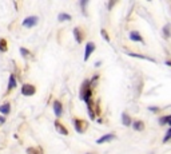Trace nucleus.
<instances>
[{"mask_svg": "<svg viewBox=\"0 0 171 154\" xmlns=\"http://www.w3.org/2000/svg\"><path fill=\"white\" fill-rule=\"evenodd\" d=\"M94 50H95V44L92 42H88L86 44V50H84V60H88L90 55L94 52Z\"/></svg>", "mask_w": 171, "mask_h": 154, "instance_id": "nucleus-4", "label": "nucleus"}, {"mask_svg": "<svg viewBox=\"0 0 171 154\" xmlns=\"http://www.w3.org/2000/svg\"><path fill=\"white\" fill-rule=\"evenodd\" d=\"M168 125H170V126H171V121H170V122H168Z\"/></svg>", "mask_w": 171, "mask_h": 154, "instance_id": "nucleus-26", "label": "nucleus"}, {"mask_svg": "<svg viewBox=\"0 0 171 154\" xmlns=\"http://www.w3.org/2000/svg\"><path fill=\"white\" fill-rule=\"evenodd\" d=\"M171 121V115H166V117H162L161 119H159V123L161 125H164V123H168Z\"/></svg>", "mask_w": 171, "mask_h": 154, "instance_id": "nucleus-20", "label": "nucleus"}, {"mask_svg": "<svg viewBox=\"0 0 171 154\" xmlns=\"http://www.w3.org/2000/svg\"><path fill=\"white\" fill-rule=\"evenodd\" d=\"M54 113H55V115L59 118L60 115H62V113H63V106H62V103H60L59 101H54Z\"/></svg>", "mask_w": 171, "mask_h": 154, "instance_id": "nucleus-5", "label": "nucleus"}, {"mask_svg": "<svg viewBox=\"0 0 171 154\" xmlns=\"http://www.w3.org/2000/svg\"><path fill=\"white\" fill-rule=\"evenodd\" d=\"M71 15H68V14H59V16H58V20L59 21H64V20H71Z\"/></svg>", "mask_w": 171, "mask_h": 154, "instance_id": "nucleus-16", "label": "nucleus"}, {"mask_svg": "<svg viewBox=\"0 0 171 154\" xmlns=\"http://www.w3.org/2000/svg\"><path fill=\"white\" fill-rule=\"evenodd\" d=\"M163 35L164 38H170L171 36V32H170V24H166L163 27Z\"/></svg>", "mask_w": 171, "mask_h": 154, "instance_id": "nucleus-19", "label": "nucleus"}, {"mask_svg": "<svg viewBox=\"0 0 171 154\" xmlns=\"http://www.w3.org/2000/svg\"><path fill=\"white\" fill-rule=\"evenodd\" d=\"M133 127L136 131H142V130L144 129V123L142 122V121H135V122L133 123Z\"/></svg>", "mask_w": 171, "mask_h": 154, "instance_id": "nucleus-13", "label": "nucleus"}, {"mask_svg": "<svg viewBox=\"0 0 171 154\" xmlns=\"http://www.w3.org/2000/svg\"><path fill=\"white\" fill-rule=\"evenodd\" d=\"M170 139H171V127L167 130V134L164 135V139H163V142H164V144H166V142H168V141H170Z\"/></svg>", "mask_w": 171, "mask_h": 154, "instance_id": "nucleus-21", "label": "nucleus"}, {"mask_svg": "<svg viewBox=\"0 0 171 154\" xmlns=\"http://www.w3.org/2000/svg\"><path fill=\"white\" fill-rule=\"evenodd\" d=\"M116 137H115V134H106V135H103V137H100L98 141H96V144H104V142H108V141H112V139H115Z\"/></svg>", "mask_w": 171, "mask_h": 154, "instance_id": "nucleus-7", "label": "nucleus"}, {"mask_svg": "<svg viewBox=\"0 0 171 154\" xmlns=\"http://www.w3.org/2000/svg\"><path fill=\"white\" fill-rule=\"evenodd\" d=\"M166 64H167V66H171V62H170V60H167V62H166Z\"/></svg>", "mask_w": 171, "mask_h": 154, "instance_id": "nucleus-25", "label": "nucleus"}, {"mask_svg": "<svg viewBox=\"0 0 171 154\" xmlns=\"http://www.w3.org/2000/svg\"><path fill=\"white\" fill-rule=\"evenodd\" d=\"M100 34H102V36L104 38V40H107V42H110V38H108V35H107V31H106V30H102V31H100Z\"/></svg>", "mask_w": 171, "mask_h": 154, "instance_id": "nucleus-22", "label": "nucleus"}, {"mask_svg": "<svg viewBox=\"0 0 171 154\" xmlns=\"http://www.w3.org/2000/svg\"><path fill=\"white\" fill-rule=\"evenodd\" d=\"M27 154H44V150L42 147H28Z\"/></svg>", "mask_w": 171, "mask_h": 154, "instance_id": "nucleus-11", "label": "nucleus"}, {"mask_svg": "<svg viewBox=\"0 0 171 154\" xmlns=\"http://www.w3.org/2000/svg\"><path fill=\"white\" fill-rule=\"evenodd\" d=\"M127 55H130V56H134V58H139V59L148 60V62H155V59H154V58H150V56H146V55H140V54H135V52H127Z\"/></svg>", "mask_w": 171, "mask_h": 154, "instance_id": "nucleus-9", "label": "nucleus"}, {"mask_svg": "<svg viewBox=\"0 0 171 154\" xmlns=\"http://www.w3.org/2000/svg\"><path fill=\"white\" fill-rule=\"evenodd\" d=\"M35 93H36V88L34 84L27 83V84H23V86H21V94L24 95V97H31V95H34Z\"/></svg>", "mask_w": 171, "mask_h": 154, "instance_id": "nucleus-2", "label": "nucleus"}, {"mask_svg": "<svg viewBox=\"0 0 171 154\" xmlns=\"http://www.w3.org/2000/svg\"><path fill=\"white\" fill-rule=\"evenodd\" d=\"M7 50H8L7 40H5V39H0V51H1V52H5Z\"/></svg>", "mask_w": 171, "mask_h": 154, "instance_id": "nucleus-17", "label": "nucleus"}, {"mask_svg": "<svg viewBox=\"0 0 171 154\" xmlns=\"http://www.w3.org/2000/svg\"><path fill=\"white\" fill-rule=\"evenodd\" d=\"M10 111H11V105L10 103H4V105L0 106V113H1V114L7 115V114H10Z\"/></svg>", "mask_w": 171, "mask_h": 154, "instance_id": "nucleus-12", "label": "nucleus"}, {"mask_svg": "<svg viewBox=\"0 0 171 154\" xmlns=\"http://www.w3.org/2000/svg\"><path fill=\"white\" fill-rule=\"evenodd\" d=\"M122 122H123L124 126H130V125H131V118H130L128 114L123 113V114H122Z\"/></svg>", "mask_w": 171, "mask_h": 154, "instance_id": "nucleus-15", "label": "nucleus"}, {"mask_svg": "<svg viewBox=\"0 0 171 154\" xmlns=\"http://www.w3.org/2000/svg\"><path fill=\"white\" fill-rule=\"evenodd\" d=\"M72 123H73L75 130H76L78 133H84L88 127V122H86L84 119H80V118H73Z\"/></svg>", "mask_w": 171, "mask_h": 154, "instance_id": "nucleus-1", "label": "nucleus"}, {"mask_svg": "<svg viewBox=\"0 0 171 154\" xmlns=\"http://www.w3.org/2000/svg\"><path fill=\"white\" fill-rule=\"evenodd\" d=\"M130 39L131 40H134V42H143V38L139 35V32H136V31H131L130 32Z\"/></svg>", "mask_w": 171, "mask_h": 154, "instance_id": "nucleus-10", "label": "nucleus"}, {"mask_svg": "<svg viewBox=\"0 0 171 154\" xmlns=\"http://www.w3.org/2000/svg\"><path fill=\"white\" fill-rule=\"evenodd\" d=\"M150 110H151V111H158L159 109H158V107H150Z\"/></svg>", "mask_w": 171, "mask_h": 154, "instance_id": "nucleus-24", "label": "nucleus"}, {"mask_svg": "<svg viewBox=\"0 0 171 154\" xmlns=\"http://www.w3.org/2000/svg\"><path fill=\"white\" fill-rule=\"evenodd\" d=\"M55 127H56V130H58L60 134H64V135H67V134H68V130L66 129V126H63V125H62L59 121H55Z\"/></svg>", "mask_w": 171, "mask_h": 154, "instance_id": "nucleus-8", "label": "nucleus"}, {"mask_svg": "<svg viewBox=\"0 0 171 154\" xmlns=\"http://www.w3.org/2000/svg\"><path fill=\"white\" fill-rule=\"evenodd\" d=\"M38 21H39L38 16H28V18H25L24 20H23V26L27 28H32L34 26L38 24Z\"/></svg>", "mask_w": 171, "mask_h": 154, "instance_id": "nucleus-3", "label": "nucleus"}, {"mask_svg": "<svg viewBox=\"0 0 171 154\" xmlns=\"http://www.w3.org/2000/svg\"><path fill=\"white\" fill-rule=\"evenodd\" d=\"M16 87V79H15V75H10V79H8V90H14Z\"/></svg>", "mask_w": 171, "mask_h": 154, "instance_id": "nucleus-14", "label": "nucleus"}, {"mask_svg": "<svg viewBox=\"0 0 171 154\" xmlns=\"http://www.w3.org/2000/svg\"><path fill=\"white\" fill-rule=\"evenodd\" d=\"M20 54L24 56V58H31V56H32V54L30 52L27 48H24V47H20Z\"/></svg>", "mask_w": 171, "mask_h": 154, "instance_id": "nucleus-18", "label": "nucleus"}, {"mask_svg": "<svg viewBox=\"0 0 171 154\" xmlns=\"http://www.w3.org/2000/svg\"><path fill=\"white\" fill-rule=\"evenodd\" d=\"M73 36H75V39H76L78 43H82L83 42V38H84V32L82 31L79 27H76L75 30H73Z\"/></svg>", "mask_w": 171, "mask_h": 154, "instance_id": "nucleus-6", "label": "nucleus"}, {"mask_svg": "<svg viewBox=\"0 0 171 154\" xmlns=\"http://www.w3.org/2000/svg\"><path fill=\"white\" fill-rule=\"evenodd\" d=\"M87 154H95V153H87Z\"/></svg>", "mask_w": 171, "mask_h": 154, "instance_id": "nucleus-27", "label": "nucleus"}, {"mask_svg": "<svg viewBox=\"0 0 171 154\" xmlns=\"http://www.w3.org/2000/svg\"><path fill=\"white\" fill-rule=\"evenodd\" d=\"M4 122H5V118H4V117H0V126H1Z\"/></svg>", "mask_w": 171, "mask_h": 154, "instance_id": "nucleus-23", "label": "nucleus"}]
</instances>
